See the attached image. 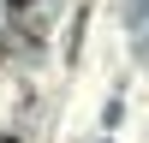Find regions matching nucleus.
<instances>
[{
    "mask_svg": "<svg viewBox=\"0 0 149 143\" xmlns=\"http://www.w3.org/2000/svg\"><path fill=\"white\" fill-rule=\"evenodd\" d=\"M24 6H30V0H12V12H24Z\"/></svg>",
    "mask_w": 149,
    "mask_h": 143,
    "instance_id": "f257e3e1",
    "label": "nucleus"
},
{
    "mask_svg": "<svg viewBox=\"0 0 149 143\" xmlns=\"http://www.w3.org/2000/svg\"><path fill=\"white\" fill-rule=\"evenodd\" d=\"M0 143H18V137H0Z\"/></svg>",
    "mask_w": 149,
    "mask_h": 143,
    "instance_id": "f03ea898",
    "label": "nucleus"
}]
</instances>
